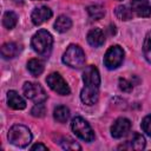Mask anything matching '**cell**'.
Returning <instances> with one entry per match:
<instances>
[{"mask_svg": "<svg viewBox=\"0 0 151 151\" xmlns=\"http://www.w3.org/2000/svg\"><path fill=\"white\" fill-rule=\"evenodd\" d=\"M83 81L85 86L80 92V99L86 105H94L99 98L100 76L96 66L88 65L83 72Z\"/></svg>", "mask_w": 151, "mask_h": 151, "instance_id": "cell-1", "label": "cell"}, {"mask_svg": "<svg viewBox=\"0 0 151 151\" xmlns=\"http://www.w3.org/2000/svg\"><path fill=\"white\" fill-rule=\"evenodd\" d=\"M53 38L51 33L46 29H39L31 40V46L35 53L41 57H48L52 51Z\"/></svg>", "mask_w": 151, "mask_h": 151, "instance_id": "cell-2", "label": "cell"}, {"mask_svg": "<svg viewBox=\"0 0 151 151\" xmlns=\"http://www.w3.org/2000/svg\"><path fill=\"white\" fill-rule=\"evenodd\" d=\"M8 140L18 147H26L32 140V133L25 125H13L8 131Z\"/></svg>", "mask_w": 151, "mask_h": 151, "instance_id": "cell-3", "label": "cell"}, {"mask_svg": "<svg viewBox=\"0 0 151 151\" xmlns=\"http://www.w3.org/2000/svg\"><path fill=\"white\" fill-rule=\"evenodd\" d=\"M85 59L86 58H85V53H84L83 48L74 44L70 45L63 55V63L72 68L83 67L85 64Z\"/></svg>", "mask_w": 151, "mask_h": 151, "instance_id": "cell-4", "label": "cell"}, {"mask_svg": "<svg viewBox=\"0 0 151 151\" xmlns=\"http://www.w3.org/2000/svg\"><path fill=\"white\" fill-rule=\"evenodd\" d=\"M71 129L74 132V134L83 139L84 142H92L94 139V132L92 130V127L90 126V124L81 117H74L72 119L71 123Z\"/></svg>", "mask_w": 151, "mask_h": 151, "instance_id": "cell-5", "label": "cell"}, {"mask_svg": "<svg viewBox=\"0 0 151 151\" xmlns=\"http://www.w3.org/2000/svg\"><path fill=\"white\" fill-rule=\"evenodd\" d=\"M124 60V51L120 46H111L104 55V65L109 70H114L120 66Z\"/></svg>", "mask_w": 151, "mask_h": 151, "instance_id": "cell-6", "label": "cell"}, {"mask_svg": "<svg viewBox=\"0 0 151 151\" xmlns=\"http://www.w3.org/2000/svg\"><path fill=\"white\" fill-rule=\"evenodd\" d=\"M22 91H24V94L26 96V98L34 101L35 104L44 103L47 99V94H46L45 90L42 88V86L40 84H37V83H31V81L25 83L22 86Z\"/></svg>", "mask_w": 151, "mask_h": 151, "instance_id": "cell-7", "label": "cell"}, {"mask_svg": "<svg viewBox=\"0 0 151 151\" xmlns=\"http://www.w3.org/2000/svg\"><path fill=\"white\" fill-rule=\"evenodd\" d=\"M46 83L51 90H53L54 92H57L60 96H67L71 92V90H70L68 85L66 84V81L64 80V78L57 72L48 74L46 78Z\"/></svg>", "mask_w": 151, "mask_h": 151, "instance_id": "cell-8", "label": "cell"}, {"mask_svg": "<svg viewBox=\"0 0 151 151\" xmlns=\"http://www.w3.org/2000/svg\"><path fill=\"white\" fill-rule=\"evenodd\" d=\"M131 129V123L127 118L120 117L116 119V122L111 126V136L113 138H122L127 134V132Z\"/></svg>", "mask_w": 151, "mask_h": 151, "instance_id": "cell-9", "label": "cell"}, {"mask_svg": "<svg viewBox=\"0 0 151 151\" xmlns=\"http://www.w3.org/2000/svg\"><path fill=\"white\" fill-rule=\"evenodd\" d=\"M131 11L140 18H147L151 15V5L147 0H131Z\"/></svg>", "mask_w": 151, "mask_h": 151, "instance_id": "cell-10", "label": "cell"}, {"mask_svg": "<svg viewBox=\"0 0 151 151\" xmlns=\"http://www.w3.org/2000/svg\"><path fill=\"white\" fill-rule=\"evenodd\" d=\"M51 17H52V11L47 6L35 7L31 14V19L34 25H41L48 19H51Z\"/></svg>", "mask_w": 151, "mask_h": 151, "instance_id": "cell-11", "label": "cell"}, {"mask_svg": "<svg viewBox=\"0 0 151 151\" xmlns=\"http://www.w3.org/2000/svg\"><path fill=\"white\" fill-rule=\"evenodd\" d=\"M145 147V138L136 132L132 134V137L125 143V144H122L118 146V149H124V150H143Z\"/></svg>", "mask_w": 151, "mask_h": 151, "instance_id": "cell-12", "label": "cell"}, {"mask_svg": "<svg viewBox=\"0 0 151 151\" xmlns=\"http://www.w3.org/2000/svg\"><path fill=\"white\" fill-rule=\"evenodd\" d=\"M87 42L92 47H100L105 42L104 32L100 28H92L87 33Z\"/></svg>", "mask_w": 151, "mask_h": 151, "instance_id": "cell-13", "label": "cell"}, {"mask_svg": "<svg viewBox=\"0 0 151 151\" xmlns=\"http://www.w3.org/2000/svg\"><path fill=\"white\" fill-rule=\"evenodd\" d=\"M7 104L13 110H24L26 107V101L15 91H8V93H7Z\"/></svg>", "mask_w": 151, "mask_h": 151, "instance_id": "cell-14", "label": "cell"}, {"mask_svg": "<svg viewBox=\"0 0 151 151\" xmlns=\"http://www.w3.org/2000/svg\"><path fill=\"white\" fill-rule=\"evenodd\" d=\"M20 52V47L15 42H6L1 46V55L5 59H12Z\"/></svg>", "mask_w": 151, "mask_h": 151, "instance_id": "cell-15", "label": "cell"}, {"mask_svg": "<svg viewBox=\"0 0 151 151\" xmlns=\"http://www.w3.org/2000/svg\"><path fill=\"white\" fill-rule=\"evenodd\" d=\"M72 26V21L66 15H59L54 22V29L58 31L59 33H65L67 32Z\"/></svg>", "mask_w": 151, "mask_h": 151, "instance_id": "cell-16", "label": "cell"}, {"mask_svg": "<svg viewBox=\"0 0 151 151\" xmlns=\"http://www.w3.org/2000/svg\"><path fill=\"white\" fill-rule=\"evenodd\" d=\"M27 70L33 77H39L44 72V63L40 59H31L27 63Z\"/></svg>", "mask_w": 151, "mask_h": 151, "instance_id": "cell-17", "label": "cell"}, {"mask_svg": "<svg viewBox=\"0 0 151 151\" xmlns=\"http://www.w3.org/2000/svg\"><path fill=\"white\" fill-rule=\"evenodd\" d=\"M53 117H54V119L57 122L65 123L68 119V117H70V110H68V107H66L64 105L57 106L54 109V111H53Z\"/></svg>", "mask_w": 151, "mask_h": 151, "instance_id": "cell-18", "label": "cell"}, {"mask_svg": "<svg viewBox=\"0 0 151 151\" xmlns=\"http://www.w3.org/2000/svg\"><path fill=\"white\" fill-rule=\"evenodd\" d=\"M17 22H18V17H17V14L14 12L8 11V12H6L4 14V17H2V25L7 29H12L17 25Z\"/></svg>", "mask_w": 151, "mask_h": 151, "instance_id": "cell-19", "label": "cell"}, {"mask_svg": "<svg viewBox=\"0 0 151 151\" xmlns=\"http://www.w3.org/2000/svg\"><path fill=\"white\" fill-rule=\"evenodd\" d=\"M114 14L116 17L119 19V20H123V21H127L130 19H132V11L129 9L126 6L124 5H120V6H117L116 9H114Z\"/></svg>", "mask_w": 151, "mask_h": 151, "instance_id": "cell-20", "label": "cell"}, {"mask_svg": "<svg viewBox=\"0 0 151 151\" xmlns=\"http://www.w3.org/2000/svg\"><path fill=\"white\" fill-rule=\"evenodd\" d=\"M87 12L90 14V17L94 20H99L104 17L105 14V11L101 6H98V5H93V6H88L87 7Z\"/></svg>", "mask_w": 151, "mask_h": 151, "instance_id": "cell-21", "label": "cell"}, {"mask_svg": "<svg viewBox=\"0 0 151 151\" xmlns=\"http://www.w3.org/2000/svg\"><path fill=\"white\" fill-rule=\"evenodd\" d=\"M143 53H144L145 59L151 64V31L145 37L144 45H143Z\"/></svg>", "mask_w": 151, "mask_h": 151, "instance_id": "cell-22", "label": "cell"}, {"mask_svg": "<svg viewBox=\"0 0 151 151\" xmlns=\"http://www.w3.org/2000/svg\"><path fill=\"white\" fill-rule=\"evenodd\" d=\"M60 145L63 146V149L65 150H81V146L78 145L73 139L66 137V138H63L61 142H60Z\"/></svg>", "mask_w": 151, "mask_h": 151, "instance_id": "cell-23", "label": "cell"}, {"mask_svg": "<svg viewBox=\"0 0 151 151\" xmlns=\"http://www.w3.org/2000/svg\"><path fill=\"white\" fill-rule=\"evenodd\" d=\"M31 113H32V116H34V117L41 118V117H44L45 113H46V107H45V105H44L42 103H38V104H35V105L32 107Z\"/></svg>", "mask_w": 151, "mask_h": 151, "instance_id": "cell-24", "label": "cell"}, {"mask_svg": "<svg viewBox=\"0 0 151 151\" xmlns=\"http://www.w3.org/2000/svg\"><path fill=\"white\" fill-rule=\"evenodd\" d=\"M142 129L149 137H151V114L144 117V119L142 120Z\"/></svg>", "mask_w": 151, "mask_h": 151, "instance_id": "cell-25", "label": "cell"}, {"mask_svg": "<svg viewBox=\"0 0 151 151\" xmlns=\"http://www.w3.org/2000/svg\"><path fill=\"white\" fill-rule=\"evenodd\" d=\"M119 88L124 92H131L133 88V84L125 78H120L119 79Z\"/></svg>", "mask_w": 151, "mask_h": 151, "instance_id": "cell-26", "label": "cell"}, {"mask_svg": "<svg viewBox=\"0 0 151 151\" xmlns=\"http://www.w3.org/2000/svg\"><path fill=\"white\" fill-rule=\"evenodd\" d=\"M31 150H47V146L41 143H37L31 147Z\"/></svg>", "mask_w": 151, "mask_h": 151, "instance_id": "cell-27", "label": "cell"}, {"mask_svg": "<svg viewBox=\"0 0 151 151\" xmlns=\"http://www.w3.org/2000/svg\"><path fill=\"white\" fill-rule=\"evenodd\" d=\"M15 4H22V0H14Z\"/></svg>", "mask_w": 151, "mask_h": 151, "instance_id": "cell-28", "label": "cell"}, {"mask_svg": "<svg viewBox=\"0 0 151 151\" xmlns=\"http://www.w3.org/2000/svg\"><path fill=\"white\" fill-rule=\"evenodd\" d=\"M118 1H122V0H118Z\"/></svg>", "mask_w": 151, "mask_h": 151, "instance_id": "cell-29", "label": "cell"}]
</instances>
